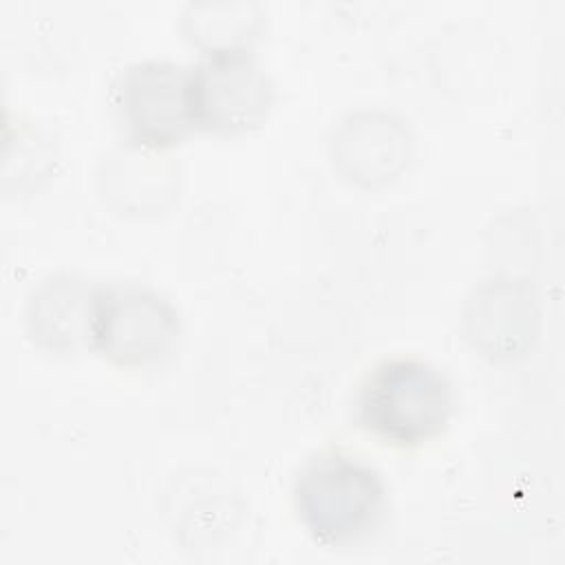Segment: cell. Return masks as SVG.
I'll list each match as a JSON object with an SVG mask.
<instances>
[{"mask_svg":"<svg viewBox=\"0 0 565 565\" xmlns=\"http://www.w3.org/2000/svg\"><path fill=\"white\" fill-rule=\"evenodd\" d=\"M291 499L305 532L329 550L362 545L382 527L388 512L382 475L340 450L309 457L294 477Z\"/></svg>","mask_w":565,"mask_h":565,"instance_id":"obj_1","label":"cell"},{"mask_svg":"<svg viewBox=\"0 0 565 565\" xmlns=\"http://www.w3.org/2000/svg\"><path fill=\"white\" fill-rule=\"evenodd\" d=\"M448 377L419 358H386L360 382L355 422L375 439L415 448L439 437L452 417Z\"/></svg>","mask_w":565,"mask_h":565,"instance_id":"obj_2","label":"cell"},{"mask_svg":"<svg viewBox=\"0 0 565 565\" xmlns=\"http://www.w3.org/2000/svg\"><path fill=\"white\" fill-rule=\"evenodd\" d=\"M196 130L241 135L258 128L274 104V84L249 46L205 51L192 66Z\"/></svg>","mask_w":565,"mask_h":565,"instance_id":"obj_5","label":"cell"},{"mask_svg":"<svg viewBox=\"0 0 565 565\" xmlns=\"http://www.w3.org/2000/svg\"><path fill=\"white\" fill-rule=\"evenodd\" d=\"M115 119L143 148H168L196 130L192 66L172 60H139L121 68L110 86Z\"/></svg>","mask_w":565,"mask_h":565,"instance_id":"obj_4","label":"cell"},{"mask_svg":"<svg viewBox=\"0 0 565 565\" xmlns=\"http://www.w3.org/2000/svg\"><path fill=\"white\" fill-rule=\"evenodd\" d=\"M179 313L152 289L108 282L90 291L86 344L121 369L163 364L179 342Z\"/></svg>","mask_w":565,"mask_h":565,"instance_id":"obj_3","label":"cell"}]
</instances>
